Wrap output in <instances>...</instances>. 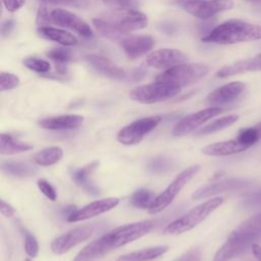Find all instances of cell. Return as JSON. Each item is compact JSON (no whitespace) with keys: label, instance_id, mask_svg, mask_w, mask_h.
I'll return each mask as SVG.
<instances>
[{"label":"cell","instance_id":"obj_1","mask_svg":"<svg viewBox=\"0 0 261 261\" xmlns=\"http://www.w3.org/2000/svg\"><path fill=\"white\" fill-rule=\"evenodd\" d=\"M261 39V25L241 19H228L202 37V42L230 45Z\"/></svg>","mask_w":261,"mask_h":261},{"label":"cell","instance_id":"obj_2","mask_svg":"<svg viewBox=\"0 0 261 261\" xmlns=\"http://www.w3.org/2000/svg\"><path fill=\"white\" fill-rule=\"evenodd\" d=\"M223 201L224 200L222 197H215L201 203L200 205L192 208L186 214L167 224L163 229V233L175 236L191 230L206 219L214 210H216L223 203Z\"/></svg>","mask_w":261,"mask_h":261},{"label":"cell","instance_id":"obj_3","mask_svg":"<svg viewBox=\"0 0 261 261\" xmlns=\"http://www.w3.org/2000/svg\"><path fill=\"white\" fill-rule=\"evenodd\" d=\"M208 72L209 67L206 64L181 63L165 69L156 76V81L165 82L182 88L199 82L206 76Z\"/></svg>","mask_w":261,"mask_h":261},{"label":"cell","instance_id":"obj_4","mask_svg":"<svg viewBox=\"0 0 261 261\" xmlns=\"http://www.w3.org/2000/svg\"><path fill=\"white\" fill-rule=\"evenodd\" d=\"M180 87L165 82L155 81L154 83L134 88L128 96L132 100L143 104H153L168 100L180 92Z\"/></svg>","mask_w":261,"mask_h":261},{"label":"cell","instance_id":"obj_5","mask_svg":"<svg viewBox=\"0 0 261 261\" xmlns=\"http://www.w3.org/2000/svg\"><path fill=\"white\" fill-rule=\"evenodd\" d=\"M200 170V165H192L186 169H184L169 184V186L158 196H156L154 202L148 209L150 214H157L163 211L174 198L178 195V193L182 190V188L198 173Z\"/></svg>","mask_w":261,"mask_h":261},{"label":"cell","instance_id":"obj_6","mask_svg":"<svg viewBox=\"0 0 261 261\" xmlns=\"http://www.w3.org/2000/svg\"><path fill=\"white\" fill-rule=\"evenodd\" d=\"M101 18L109 22L122 35H126L133 31L143 30L149 23L148 16L136 9L112 10L101 16Z\"/></svg>","mask_w":261,"mask_h":261},{"label":"cell","instance_id":"obj_7","mask_svg":"<svg viewBox=\"0 0 261 261\" xmlns=\"http://www.w3.org/2000/svg\"><path fill=\"white\" fill-rule=\"evenodd\" d=\"M154 225H155L154 220L147 219V220H142L134 223L120 225L108 231L105 234L107 236L113 249H117L147 234L154 227Z\"/></svg>","mask_w":261,"mask_h":261},{"label":"cell","instance_id":"obj_8","mask_svg":"<svg viewBox=\"0 0 261 261\" xmlns=\"http://www.w3.org/2000/svg\"><path fill=\"white\" fill-rule=\"evenodd\" d=\"M162 120L160 115L137 119L122 127L117 134V141L126 146L139 144L146 135L152 132Z\"/></svg>","mask_w":261,"mask_h":261},{"label":"cell","instance_id":"obj_9","mask_svg":"<svg viewBox=\"0 0 261 261\" xmlns=\"http://www.w3.org/2000/svg\"><path fill=\"white\" fill-rule=\"evenodd\" d=\"M182 7L193 16L208 19L215 14L233 7L232 0H192L182 3Z\"/></svg>","mask_w":261,"mask_h":261},{"label":"cell","instance_id":"obj_10","mask_svg":"<svg viewBox=\"0 0 261 261\" xmlns=\"http://www.w3.org/2000/svg\"><path fill=\"white\" fill-rule=\"evenodd\" d=\"M252 184L251 179L248 178H241V177H231L222 179L219 181L211 182L205 185L198 190H196L193 195V200H201L204 198H209L221 193L225 192H232V191H240L250 187Z\"/></svg>","mask_w":261,"mask_h":261},{"label":"cell","instance_id":"obj_11","mask_svg":"<svg viewBox=\"0 0 261 261\" xmlns=\"http://www.w3.org/2000/svg\"><path fill=\"white\" fill-rule=\"evenodd\" d=\"M261 238V212L243 221L227 237V240L237 242L247 248Z\"/></svg>","mask_w":261,"mask_h":261},{"label":"cell","instance_id":"obj_12","mask_svg":"<svg viewBox=\"0 0 261 261\" xmlns=\"http://www.w3.org/2000/svg\"><path fill=\"white\" fill-rule=\"evenodd\" d=\"M94 231L93 225H81L59 236L51 243V251L56 255L68 252L76 245L88 240Z\"/></svg>","mask_w":261,"mask_h":261},{"label":"cell","instance_id":"obj_13","mask_svg":"<svg viewBox=\"0 0 261 261\" xmlns=\"http://www.w3.org/2000/svg\"><path fill=\"white\" fill-rule=\"evenodd\" d=\"M222 111L223 109L221 107H208L206 109L199 110L178 120L173 126L171 133L174 137L186 136L197 129L200 125H202L210 118L220 114Z\"/></svg>","mask_w":261,"mask_h":261},{"label":"cell","instance_id":"obj_14","mask_svg":"<svg viewBox=\"0 0 261 261\" xmlns=\"http://www.w3.org/2000/svg\"><path fill=\"white\" fill-rule=\"evenodd\" d=\"M51 22L58 27L69 29L84 38H91L93 36V31L87 21L65 9L57 8L52 10Z\"/></svg>","mask_w":261,"mask_h":261},{"label":"cell","instance_id":"obj_15","mask_svg":"<svg viewBox=\"0 0 261 261\" xmlns=\"http://www.w3.org/2000/svg\"><path fill=\"white\" fill-rule=\"evenodd\" d=\"M246 85L242 82H231L212 91L206 98L210 107H221L236 101L245 91Z\"/></svg>","mask_w":261,"mask_h":261},{"label":"cell","instance_id":"obj_16","mask_svg":"<svg viewBox=\"0 0 261 261\" xmlns=\"http://www.w3.org/2000/svg\"><path fill=\"white\" fill-rule=\"evenodd\" d=\"M187 55L177 49L164 48L155 50L150 53L146 58L148 66L157 69H167L172 66L185 63L187 61Z\"/></svg>","mask_w":261,"mask_h":261},{"label":"cell","instance_id":"obj_17","mask_svg":"<svg viewBox=\"0 0 261 261\" xmlns=\"http://www.w3.org/2000/svg\"><path fill=\"white\" fill-rule=\"evenodd\" d=\"M118 203H119V199L116 197H109V198L94 201L80 209L74 210L69 216H67V221L77 222V221H82V220H86V219L98 216L116 207Z\"/></svg>","mask_w":261,"mask_h":261},{"label":"cell","instance_id":"obj_18","mask_svg":"<svg viewBox=\"0 0 261 261\" xmlns=\"http://www.w3.org/2000/svg\"><path fill=\"white\" fill-rule=\"evenodd\" d=\"M119 43L126 56L135 59L149 52L153 48L155 41L151 36L140 35L124 37Z\"/></svg>","mask_w":261,"mask_h":261},{"label":"cell","instance_id":"obj_19","mask_svg":"<svg viewBox=\"0 0 261 261\" xmlns=\"http://www.w3.org/2000/svg\"><path fill=\"white\" fill-rule=\"evenodd\" d=\"M85 59L96 71L100 72L104 76L114 80H122L125 77L124 69L104 56L90 54L87 55Z\"/></svg>","mask_w":261,"mask_h":261},{"label":"cell","instance_id":"obj_20","mask_svg":"<svg viewBox=\"0 0 261 261\" xmlns=\"http://www.w3.org/2000/svg\"><path fill=\"white\" fill-rule=\"evenodd\" d=\"M113 249L110 246L106 236L103 234L101 238L88 244L84 249H82L73 261H96L107 255Z\"/></svg>","mask_w":261,"mask_h":261},{"label":"cell","instance_id":"obj_21","mask_svg":"<svg viewBox=\"0 0 261 261\" xmlns=\"http://www.w3.org/2000/svg\"><path fill=\"white\" fill-rule=\"evenodd\" d=\"M84 122V117L79 114H63L41 119L39 125L46 129L62 130L79 127Z\"/></svg>","mask_w":261,"mask_h":261},{"label":"cell","instance_id":"obj_22","mask_svg":"<svg viewBox=\"0 0 261 261\" xmlns=\"http://www.w3.org/2000/svg\"><path fill=\"white\" fill-rule=\"evenodd\" d=\"M259 70H261V59L258 55H256L255 57L239 60L231 64L223 66L217 71L216 76L224 79V77H228V76L240 74V73H245L250 71H259Z\"/></svg>","mask_w":261,"mask_h":261},{"label":"cell","instance_id":"obj_23","mask_svg":"<svg viewBox=\"0 0 261 261\" xmlns=\"http://www.w3.org/2000/svg\"><path fill=\"white\" fill-rule=\"evenodd\" d=\"M98 165H99L98 161H93L83 167L72 169L70 172V176L72 180L91 195L99 194V189L91 180L92 174L94 173Z\"/></svg>","mask_w":261,"mask_h":261},{"label":"cell","instance_id":"obj_24","mask_svg":"<svg viewBox=\"0 0 261 261\" xmlns=\"http://www.w3.org/2000/svg\"><path fill=\"white\" fill-rule=\"evenodd\" d=\"M248 148L242 144L237 138L213 143L202 148V153L208 156H229L241 153Z\"/></svg>","mask_w":261,"mask_h":261},{"label":"cell","instance_id":"obj_25","mask_svg":"<svg viewBox=\"0 0 261 261\" xmlns=\"http://www.w3.org/2000/svg\"><path fill=\"white\" fill-rule=\"evenodd\" d=\"M37 34L42 39H46L49 41L57 42L63 46H74L77 44V39L75 36L61 29L53 28V27H40L37 30Z\"/></svg>","mask_w":261,"mask_h":261},{"label":"cell","instance_id":"obj_26","mask_svg":"<svg viewBox=\"0 0 261 261\" xmlns=\"http://www.w3.org/2000/svg\"><path fill=\"white\" fill-rule=\"evenodd\" d=\"M168 246H153L118 257L115 261H152L166 253Z\"/></svg>","mask_w":261,"mask_h":261},{"label":"cell","instance_id":"obj_27","mask_svg":"<svg viewBox=\"0 0 261 261\" xmlns=\"http://www.w3.org/2000/svg\"><path fill=\"white\" fill-rule=\"evenodd\" d=\"M33 149V145L19 141L8 134H1L0 136V154L13 155L22 153Z\"/></svg>","mask_w":261,"mask_h":261},{"label":"cell","instance_id":"obj_28","mask_svg":"<svg viewBox=\"0 0 261 261\" xmlns=\"http://www.w3.org/2000/svg\"><path fill=\"white\" fill-rule=\"evenodd\" d=\"M1 170L9 176L21 178L32 176L37 172V169L34 166L17 161H3L1 163Z\"/></svg>","mask_w":261,"mask_h":261},{"label":"cell","instance_id":"obj_29","mask_svg":"<svg viewBox=\"0 0 261 261\" xmlns=\"http://www.w3.org/2000/svg\"><path fill=\"white\" fill-rule=\"evenodd\" d=\"M249 248L236 243L233 241L227 240L215 253L213 261H229L242 254H244Z\"/></svg>","mask_w":261,"mask_h":261},{"label":"cell","instance_id":"obj_30","mask_svg":"<svg viewBox=\"0 0 261 261\" xmlns=\"http://www.w3.org/2000/svg\"><path fill=\"white\" fill-rule=\"evenodd\" d=\"M63 150L60 147H48L34 156V161L40 166H50L61 160Z\"/></svg>","mask_w":261,"mask_h":261},{"label":"cell","instance_id":"obj_31","mask_svg":"<svg viewBox=\"0 0 261 261\" xmlns=\"http://www.w3.org/2000/svg\"><path fill=\"white\" fill-rule=\"evenodd\" d=\"M238 119H239V115H237V114H230V115L220 117V118L210 122L209 124L203 126L199 130H197L196 135L197 136H205V135H209V134L221 130V129L226 128L229 125L233 124Z\"/></svg>","mask_w":261,"mask_h":261},{"label":"cell","instance_id":"obj_32","mask_svg":"<svg viewBox=\"0 0 261 261\" xmlns=\"http://www.w3.org/2000/svg\"><path fill=\"white\" fill-rule=\"evenodd\" d=\"M156 196L152 191L140 189L132 194L129 197V204L136 208L149 209L154 202Z\"/></svg>","mask_w":261,"mask_h":261},{"label":"cell","instance_id":"obj_33","mask_svg":"<svg viewBox=\"0 0 261 261\" xmlns=\"http://www.w3.org/2000/svg\"><path fill=\"white\" fill-rule=\"evenodd\" d=\"M94 27L96 28V30L106 39L110 40V41H121L124 37L121 33H119L115 28H113L109 22H107L106 20H104L101 17H97V18H93L92 20Z\"/></svg>","mask_w":261,"mask_h":261},{"label":"cell","instance_id":"obj_34","mask_svg":"<svg viewBox=\"0 0 261 261\" xmlns=\"http://www.w3.org/2000/svg\"><path fill=\"white\" fill-rule=\"evenodd\" d=\"M22 63L27 68L38 73H47L51 68L50 63L47 60L38 57H27L23 59Z\"/></svg>","mask_w":261,"mask_h":261},{"label":"cell","instance_id":"obj_35","mask_svg":"<svg viewBox=\"0 0 261 261\" xmlns=\"http://www.w3.org/2000/svg\"><path fill=\"white\" fill-rule=\"evenodd\" d=\"M47 56L55 61L56 65H64L67 61L71 59V52L67 48H54L48 51Z\"/></svg>","mask_w":261,"mask_h":261},{"label":"cell","instance_id":"obj_36","mask_svg":"<svg viewBox=\"0 0 261 261\" xmlns=\"http://www.w3.org/2000/svg\"><path fill=\"white\" fill-rule=\"evenodd\" d=\"M22 233L24 237V251L27 255L31 258H35L39 253L38 241L35 236L27 229H22Z\"/></svg>","mask_w":261,"mask_h":261},{"label":"cell","instance_id":"obj_37","mask_svg":"<svg viewBox=\"0 0 261 261\" xmlns=\"http://www.w3.org/2000/svg\"><path fill=\"white\" fill-rule=\"evenodd\" d=\"M19 77L11 72L1 71L0 73V90L1 92L12 90L19 85Z\"/></svg>","mask_w":261,"mask_h":261},{"label":"cell","instance_id":"obj_38","mask_svg":"<svg viewBox=\"0 0 261 261\" xmlns=\"http://www.w3.org/2000/svg\"><path fill=\"white\" fill-rule=\"evenodd\" d=\"M171 167V161L163 156L153 158L148 163V169L152 173H161L168 170Z\"/></svg>","mask_w":261,"mask_h":261},{"label":"cell","instance_id":"obj_39","mask_svg":"<svg viewBox=\"0 0 261 261\" xmlns=\"http://www.w3.org/2000/svg\"><path fill=\"white\" fill-rule=\"evenodd\" d=\"M37 186H38L39 190L42 192V194L45 195V197H47L49 200H51V201L56 200V198H57L56 190L48 180L41 178L37 181Z\"/></svg>","mask_w":261,"mask_h":261},{"label":"cell","instance_id":"obj_40","mask_svg":"<svg viewBox=\"0 0 261 261\" xmlns=\"http://www.w3.org/2000/svg\"><path fill=\"white\" fill-rule=\"evenodd\" d=\"M113 10L134 9L136 6L135 0H103Z\"/></svg>","mask_w":261,"mask_h":261},{"label":"cell","instance_id":"obj_41","mask_svg":"<svg viewBox=\"0 0 261 261\" xmlns=\"http://www.w3.org/2000/svg\"><path fill=\"white\" fill-rule=\"evenodd\" d=\"M51 22V12L49 13L46 6L41 5L38 9L37 16H36V23L40 27H48V24Z\"/></svg>","mask_w":261,"mask_h":261},{"label":"cell","instance_id":"obj_42","mask_svg":"<svg viewBox=\"0 0 261 261\" xmlns=\"http://www.w3.org/2000/svg\"><path fill=\"white\" fill-rule=\"evenodd\" d=\"M243 206L249 209L261 207V189L250 194L243 202Z\"/></svg>","mask_w":261,"mask_h":261},{"label":"cell","instance_id":"obj_43","mask_svg":"<svg viewBox=\"0 0 261 261\" xmlns=\"http://www.w3.org/2000/svg\"><path fill=\"white\" fill-rule=\"evenodd\" d=\"M201 256H202V253L199 248H192L173 261H200Z\"/></svg>","mask_w":261,"mask_h":261},{"label":"cell","instance_id":"obj_44","mask_svg":"<svg viewBox=\"0 0 261 261\" xmlns=\"http://www.w3.org/2000/svg\"><path fill=\"white\" fill-rule=\"evenodd\" d=\"M2 2L8 11L14 12L24 4L25 0H2Z\"/></svg>","mask_w":261,"mask_h":261},{"label":"cell","instance_id":"obj_45","mask_svg":"<svg viewBox=\"0 0 261 261\" xmlns=\"http://www.w3.org/2000/svg\"><path fill=\"white\" fill-rule=\"evenodd\" d=\"M0 212L4 217H12L15 213L14 208L8 204L7 202H5L4 200H1V207H0Z\"/></svg>","mask_w":261,"mask_h":261},{"label":"cell","instance_id":"obj_46","mask_svg":"<svg viewBox=\"0 0 261 261\" xmlns=\"http://www.w3.org/2000/svg\"><path fill=\"white\" fill-rule=\"evenodd\" d=\"M13 28H14V21L13 20H11V19L5 20L1 25V35H2V37L8 36L11 33V31L13 30Z\"/></svg>","mask_w":261,"mask_h":261},{"label":"cell","instance_id":"obj_47","mask_svg":"<svg viewBox=\"0 0 261 261\" xmlns=\"http://www.w3.org/2000/svg\"><path fill=\"white\" fill-rule=\"evenodd\" d=\"M251 250H252V253L254 255V257L258 260V261H261V247L254 243L252 246H251Z\"/></svg>","mask_w":261,"mask_h":261},{"label":"cell","instance_id":"obj_48","mask_svg":"<svg viewBox=\"0 0 261 261\" xmlns=\"http://www.w3.org/2000/svg\"><path fill=\"white\" fill-rule=\"evenodd\" d=\"M46 3H51V4H65V3H73L80 0H41Z\"/></svg>","mask_w":261,"mask_h":261},{"label":"cell","instance_id":"obj_49","mask_svg":"<svg viewBox=\"0 0 261 261\" xmlns=\"http://www.w3.org/2000/svg\"><path fill=\"white\" fill-rule=\"evenodd\" d=\"M248 1H261V0H248Z\"/></svg>","mask_w":261,"mask_h":261},{"label":"cell","instance_id":"obj_50","mask_svg":"<svg viewBox=\"0 0 261 261\" xmlns=\"http://www.w3.org/2000/svg\"><path fill=\"white\" fill-rule=\"evenodd\" d=\"M259 55H260V56H261V53H259Z\"/></svg>","mask_w":261,"mask_h":261}]
</instances>
